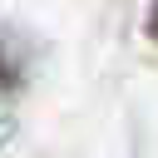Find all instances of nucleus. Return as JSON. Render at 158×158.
Masks as SVG:
<instances>
[{
  "label": "nucleus",
  "mask_w": 158,
  "mask_h": 158,
  "mask_svg": "<svg viewBox=\"0 0 158 158\" xmlns=\"http://www.w3.org/2000/svg\"><path fill=\"white\" fill-rule=\"evenodd\" d=\"M148 35L158 40V0H153V15H148Z\"/></svg>",
  "instance_id": "1"
}]
</instances>
